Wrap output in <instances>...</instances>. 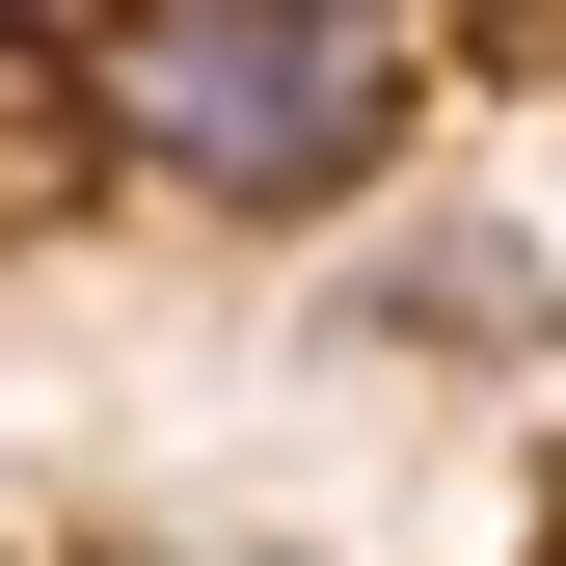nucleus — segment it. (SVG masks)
Here are the masks:
<instances>
[{"label": "nucleus", "instance_id": "obj_1", "mask_svg": "<svg viewBox=\"0 0 566 566\" xmlns=\"http://www.w3.org/2000/svg\"><path fill=\"white\" fill-rule=\"evenodd\" d=\"M378 108H405V28H378V0H135V28H108V135L163 189H217V217L350 189Z\"/></svg>", "mask_w": 566, "mask_h": 566}]
</instances>
